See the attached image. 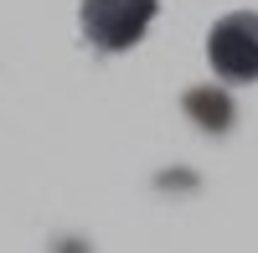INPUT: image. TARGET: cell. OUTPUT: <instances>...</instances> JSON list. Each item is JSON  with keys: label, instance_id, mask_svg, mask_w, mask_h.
Returning a JSON list of instances; mask_svg holds the SVG:
<instances>
[{"label": "cell", "instance_id": "1", "mask_svg": "<svg viewBox=\"0 0 258 253\" xmlns=\"http://www.w3.org/2000/svg\"><path fill=\"white\" fill-rule=\"evenodd\" d=\"M83 36L98 52H129L160 16V0H83Z\"/></svg>", "mask_w": 258, "mask_h": 253}, {"label": "cell", "instance_id": "2", "mask_svg": "<svg viewBox=\"0 0 258 253\" xmlns=\"http://www.w3.org/2000/svg\"><path fill=\"white\" fill-rule=\"evenodd\" d=\"M207 57L212 73L227 83H258V16L253 11H232L222 16L207 36Z\"/></svg>", "mask_w": 258, "mask_h": 253}, {"label": "cell", "instance_id": "3", "mask_svg": "<svg viewBox=\"0 0 258 253\" xmlns=\"http://www.w3.org/2000/svg\"><path fill=\"white\" fill-rule=\"evenodd\" d=\"M186 114L207 119V130H227L232 124V103L222 93H186Z\"/></svg>", "mask_w": 258, "mask_h": 253}]
</instances>
